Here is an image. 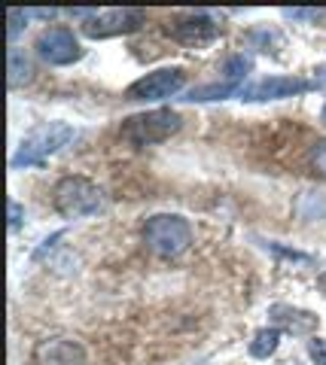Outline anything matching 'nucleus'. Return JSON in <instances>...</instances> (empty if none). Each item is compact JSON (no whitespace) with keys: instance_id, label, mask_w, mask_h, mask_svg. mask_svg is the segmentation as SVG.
Masks as SVG:
<instances>
[{"instance_id":"obj_1","label":"nucleus","mask_w":326,"mask_h":365,"mask_svg":"<svg viewBox=\"0 0 326 365\" xmlns=\"http://www.w3.org/2000/svg\"><path fill=\"white\" fill-rule=\"evenodd\" d=\"M71 140H73V128L67 122H43L31 134H25V140L19 143L16 155L9 158V168H13V170L40 168L49 155L64 150Z\"/></svg>"},{"instance_id":"obj_2","label":"nucleus","mask_w":326,"mask_h":365,"mask_svg":"<svg viewBox=\"0 0 326 365\" xmlns=\"http://www.w3.org/2000/svg\"><path fill=\"white\" fill-rule=\"evenodd\" d=\"M183 128V116L177 110H150V113H138L122 122V140H128L131 146H153V143H165Z\"/></svg>"},{"instance_id":"obj_3","label":"nucleus","mask_w":326,"mask_h":365,"mask_svg":"<svg viewBox=\"0 0 326 365\" xmlns=\"http://www.w3.org/2000/svg\"><path fill=\"white\" fill-rule=\"evenodd\" d=\"M52 204L64 220H83V216H95L104 207V192L86 177H64L55 182Z\"/></svg>"},{"instance_id":"obj_4","label":"nucleus","mask_w":326,"mask_h":365,"mask_svg":"<svg viewBox=\"0 0 326 365\" xmlns=\"http://www.w3.org/2000/svg\"><path fill=\"white\" fill-rule=\"evenodd\" d=\"M143 244H147L150 253H156V256L174 259L180 253H186L189 244H193V228H189L183 216L159 213L143 225Z\"/></svg>"},{"instance_id":"obj_5","label":"nucleus","mask_w":326,"mask_h":365,"mask_svg":"<svg viewBox=\"0 0 326 365\" xmlns=\"http://www.w3.org/2000/svg\"><path fill=\"white\" fill-rule=\"evenodd\" d=\"M73 16H80V31L92 40L119 37L143 25L141 9H73Z\"/></svg>"},{"instance_id":"obj_6","label":"nucleus","mask_w":326,"mask_h":365,"mask_svg":"<svg viewBox=\"0 0 326 365\" xmlns=\"http://www.w3.org/2000/svg\"><path fill=\"white\" fill-rule=\"evenodd\" d=\"M37 55L46 64L67 67V64L80 61L86 49L80 46V40H76V34L71 28H49L37 37Z\"/></svg>"},{"instance_id":"obj_7","label":"nucleus","mask_w":326,"mask_h":365,"mask_svg":"<svg viewBox=\"0 0 326 365\" xmlns=\"http://www.w3.org/2000/svg\"><path fill=\"white\" fill-rule=\"evenodd\" d=\"M186 83V73L180 67H162V71H153L147 76H141L138 83H131L126 88L128 101H162L177 95Z\"/></svg>"},{"instance_id":"obj_8","label":"nucleus","mask_w":326,"mask_h":365,"mask_svg":"<svg viewBox=\"0 0 326 365\" xmlns=\"http://www.w3.org/2000/svg\"><path fill=\"white\" fill-rule=\"evenodd\" d=\"M168 34H171L177 43L201 49V46H210L213 40H220L223 28L208 13H189V16L174 19L171 25H168Z\"/></svg>"},{"instance_id":"obj_9","label":"nucleus","mask_w":326,"mask_h":365,"mask_svg":"<svg viewBox=\"0 0 326 365\" xmlns=\"http://www.w3.org/2000/svg\"><path fill=\"white\" fill-rule=\"evenodd\" d=\"M314 83L302 76H268L260 79L253 86H244L241 88V101H280V98H296V95H305Z\"/></svg>"},{"instance_id":"obj_10","label":"nucleus","mask_w":326,"mask_h":365,"mask_svg":"<svg viewBox=\"0 0 326 365\" xmlns=\"http://www.w3.org/2000/svg\"><path fill=\"white\" fill-rule=\"evenodd\" d=\"M34 365H88L86 350L71 338H49L34 347Z\"/></svg>"},{"instance_id":"obj_11","label":"nucleus","mask_w":326,"mask_h":365,"mask_svg":"<svg viewBox=\"0 0 326 365\" xmlns=\"http://www.w3.org/2000/svg\"><path fill=\"white\" fill-rule=\"evenodd\" d=\"M268 317L272 323L280 329V332H290V335H311L317 329V317L311 311H302V307H293V304H272L268 307Z\"/></svg>"},{"instance_id":"obj_12","label":"nucleus","mask_w":326,"mask_h":365,"mask_svg":"<svg viewBox=\"0 0 326 365\" xmlns=\"http://www.w3.org/2000/svg\"><path fill=\"white\" fill-rule=\"evenodd\" d=\"M241 88L244 86H235V83H213V86H198L193 91H186V98L183 101H223V98H232V95H241Z\"/></svg>"},{"instance_id":"obj_13","label":"nucleus","mask_w":326,"mask_h":365,"mask_svg":"<svg viewBox=\"0 0 326 365\" xmlns=\"http://www.w3.org/2000/svg\"><path fill=\"white\" fill-rule=\"evenodd\" d=\"M280 344V329L277 326H268V329H260L250 341V356L253 359H268L275 356V350Z\"/></svg>"},{"instance_id":"obj_14","label":"nucleus","mask_w":326,"mask_h":365,"mask_svg":"<svg viewBox=\"0 0 326 365\" xmlns=\"http://www.w3.org/2000/svg\"><path fill=\"white\" fill-rule=\"evenodd\" d=\"M9 76H6V86L9 88H19V86H25L31 83V76H34V67L31 61L25 58V52H19V49H9Z\"/></svg>"},{"instance_id":"obj_15","label":"nucleus","mask_w":326,"mask_h":365,"mask_svg":"<svg viewBox=\"0 0 326 365\" xmlns=\"http://www.w3.org/2000/svg\"><path fill=\"white\" fill-rule=\"evenodd\" d=\"M250 67H253V61L247 58V55H232V58H229L226 64H223V79H226V83L241 86Z\"/></svg>"},{"instance_id":"obj_16","label":"nucleus","mask_w":326,"mask_h":365,"mask_svg":"<svg viewBox=\"0 0 326 365\" xmlns=\"http://www.w3.org/2000/svg\"><path fill=\"white\" fill-rule=\"evenodd\" d=\"M311 168H314V174L317 177H323L326 180V140H317L311 146Z\"/></svg>"},{"instance_id":"obj_17","label":"nucleus","mask_w":326,"mask_h":365,"mask_svg":"<svg viewBox=\"0 0 326 365\" xmlns=\"http://www.w3.org/2000/svg\"><path fill=\"white\" fill-rule=\"evenodd\" d=\"M287 19H308V21H320V25H326V6L320 9H284Z\"/></svg>"},{"instance_id":"obj_18","label":"nucleus","mask_w":326,"mask_h":365,"mask_svg":"<svg viewBox=\"0 0 326 365\" xmlns=\"http://www.w3.org/2000/svg\"><path fill=\"white\" fill-rule=\"evenodd\" d=\"M308 356L314 365H326V338H311L308 341Z\"/></svg>"},{"instance_id":"obj_19","label":"nucleus","mask_w":326,"mask_h":365,"mask_svg":"<svg viewBox=\"0 0 326 365\" xmlns=\"http://www.w3.org/2000/svg\"><path fill=\"white\" fill-rule=\"evenodd\" d=\"M6 16H9V40H16L21 31V21H28V9H9Z\"/></svg>"},{"instance_id":"obj_20","label":"nucleus","mask_w":326,"mask_h":365,"mask_svg":"<svg viewBox=\"0 0 326 365\" xmlns=\"http://www.w3.org/2000/svg\"><path fill=\"white\" fill-rule=\"evenodd\" d=\"M268 250H275L277 256H287V259H293V262H311L305 253H296V250H284V247H277V244H268Z\"/></svg>"},{"instance_id":"obj_21","label":"nucleus","mask_w":326,"mask_h":365,"mask_svg":"<svg viewBox=\"0 0 326 365\" xmlns=\"http://www.w3.org/2000/svg\"><path fill=\"white\" fill-rule=\"evenodd\" d=\"M19 225H21V207H19L16 201H9V228H13V232H16Z\"/></svg>"},{"instance_id":"obj_22","label":"nucleus","mask_w":326,"mask_h":365,"mask_svg":"<svg viewBox=\"0 0 326 365\" xmlns=\"http://www.w3.org/2000/svg\"><path fill=\"white\" fill-rule=\"evenodd\" d=\"M314 86H317V88H326V64H320L317 71H314Z\"/></svg>"},{"instance_id":"obj_23","label":"nucleus","mask_w":326,"mask_h":365,"mask_svg":"<svg viewBox=\"0 0 326 365\" xmlns=\"http://www.w3.org/2000/svg\"><path fill=\"white\" fill-rule=\"evenodd\" d=\"M317 289H320V292L326 295V271H323V274H320V277H317Z\"/></svg>"},{"instance_id":"obj_24","label":"nucleus","mask_w":326,"mask_h":365,"mask_svg":"<svg viewBox=\"0 0 326 365\" xmlns=\"http://www.w3.org/2000/svg\"><path fill=\"white\" fill-rule=\"evenodd\" d=\"M320 119H323V125H326V107H323V113H320Z\"/></svg>"}]
</instances>
